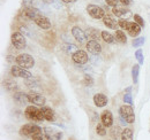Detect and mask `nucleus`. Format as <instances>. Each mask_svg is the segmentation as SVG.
Returning <instances> with one entry per match:
<instances>
[{
	"label": "nucleus",
	"instance_id": "nucleus-25",
	"mask_svg": "<svg viewBox=\"0 0 150 140\" xmlns=\"http://www.w3.org/2000/svg\"><path fill=\"white\" fill-rule=\"evenodd\" d=\"M4 86L5 88L7 90V91H9V92H19L18 90H19V86H18V84L14 82V80H12V79H6L5 82H4Z\"/></svg>",
	"mask_w": 150,
	"mask_h": 140
},
{
	"label": "nucleus",
	"instance_id": "nucleus-27",
	"mask_svg": "<svg viewBox=\"0 0 150 140\" xmlns=\"http://www.w3.org/2000/svg\"><path fill=\"white\" fill-rule=\"evenodd\" d=\"M114 37H115V40L121 43V44H126L127 43V37H126V34L121 30H115L114 32Z\"/></svg>",
	"mask_w": 150,
	"mask_h": 140
},
{
	"label": "nucleus",
	"instance_id": "nucleus-23",
	"mask_svg": "<svg viewBox=\"0 0 150 140\" xmlns=\"http://www.w3.org/2000/svg\"><path fill=\"white\" fill-rule=\"evenodd\" d=\"M60 50L62 52H65L66 54H71V55H73L74 53H76L79 51L77 46L74 45V44H71V43H64V44H61Z\"/></svg>",
	"mask_w": 150,
	"mask_h": 140
},
{
	"label": "nucleus",
	"instance_id": "nucleus-42",
	"mask_svg": "<svg viewBox=\"0 0 150 140\" xmlns=\"http://www.w3.org/2000/svg\"><path fill=\"white\" fill-rule=\"evenodd\" d=\"M6 61H7L8 63H12V62H16V57H14V56H11V55H7V56H6Z\"/></svg>",
	"mask_w": 150,
	"mask_h": 140
},
{
	"label": "nucleus",
	"instance_id": "nucleus-6",
	"mask_svg": "<svg viewBox=\"0 0 150 140\" xmlns=\"http://www.w3.org/2000/svg\"><path fill=\"white\" fill-rule=\"evenodd\" d=\"M11 74H12L13 77H19V78H24V79H29V78H33L34 77L33 74L29 70L20 67L19 64L13 66L11 68Z\"/></svg>",
	"mask_w": 150,
	"mask_h": 140
},
{
	"label": "nucleus",
	"instance_id": "nucleus-32",
	"mask_svg": "<svg viewBox=\"0 0 150 140\" xmlns=\"http://www.w3.org/2000/svg\"><path fill=\"white\" fill-rule=\"evenodd\" d=\"M24 84L28 88H38V82L36 80V78H29V79H25L24 80Z\"/></svg>",
	"mask_w": 150,
	"mask_h": 140
},
{
	"label": "nucleus",
	"instance_id": "nucleus-10",
	"mask_svg": "<svg viewBox=\"0 0 150 140\" xmlns=\"http://www.w3.org/2000/svg\"><path fill=\"white\" fill-rule=\"evenodd\" d=\"M71 32H72L73 37L75 38V40H76V41H79L80 44H87V43H88V41H87V40H88V37H87L86 31H83L80 27L74 25V27L72 28Z\"/></svg>",
	"mask_w": 150,
	"mask_h": 140
},
{
	"label": "nucleus",
	"instance_id": "nucleus-33",
	"mask_svg": "<svg viewBox=\"0 0 150 140\" xmlns=\"http://www.w3.org/2000/svg\"><path fill=\"white\" fill-rule=\"evenodd\" d=\"M146 43V37H137V38H135L134 40H133V43H132V45H133V47H141L143 44Z\"/></svg>",
	"mask_w": 150,
	"mask_h": 140
},
{
	"label": "nucleus",
	"instance_id": "nucleus-31",
	"mask_svg": "<svg viewBox=\"0 0 150 140\" xmlns=\"http://www.w3.org/2000/svg\"><path fill=\"white\" fill-rule=\"evenodd\" d=\"M96 133L100 137H104L106 134V126L103 123H98L96 125Z\"/></svg>",
	"mask_w": 150,
	"mask_h": 140
},
{
	"label": "nucleus",
	"instance_id": "nucleus-14",
	"mask_svg": "<svg viewBox=\"0 0 150 140\" xmlns=\"http://www.w3.org/2000/svg\"><path fill=\"white\" fill-rule=\"evenodd\" d=\"M112 13L119 18H124V20H127L128 18L132 16V12L129 9H126L125 7H114L112 9Z\"/></svg>",
	"mask_w": 150,
	"mask_h": 140
},
{
	"label": "nucleus",
	"instance_id": "nucleus-7",
	"mask_svg": "<svg viewBox=\"0 0 150 140\" xmlns=\"http://www.w3.org/2000/svg\"><path fill=\"white\" fill-rule=\"evenodd\" d=\"M21 15L24 18V20H31V21H36L38 18H40L43 14L42 12L38 9L37 7H28V8H24V10L21 13Z\"/></svg>",
	"mask_w": 150,
	"mask_h": 140
},
{
	"label": "nucleus",
	"instance_id": "nucleus-20",
	"mask_svg": "<svg viewBox=\"0 0 150 140\" xmlns=\"http://www.w3.org/2000/svg\"><path fill=\"white\" fill-rule=\"evenodd\" d=\"M40 109H42V113H43L44 118H45L46 121H49V122H54V120H56V114H54V111L52 110V108L44 106V107H42Z\"/></svg>",
	"mask_w": 150,
	"mask_h": 140
},
{
	"label": "nucleus",
	"instance_id": "nucleus-38",
	"mask_svg": "<svg viewBox=\"0 0 150 140\" xmlns=\"http://www.w3.org/2000/svg\"><path fill=\"white\" fill-rule=\"evenodd\" d=\"M20 32L24 36V37H33L30 30H29L27 27H21V28H20Z\"/></svg>",
	"mask_w": 150,
	"mask_h": 140
},
{
	"label": "nucleus",
	"instance_id": "nucleus-29",
	"mask_svg": "<svg viewBox=\"0 0 150 140\" xmlns=\"http://www.w3.org/2000/svg\"><path fill=\"white\" fill-rule=\"evenodd\" d=\"M121 140H133V130L129 127H125L122 130Z\"/></svg>",
	"mask_w": 150,
	"mask_h": 140
},
{
	"label": "nucleus",
	"instance_id": "nucleus-12",
	"mask_svg": "<svg viewBox=\"0 0 150 140\" xmlns=\"http://www.w3.org/2000/svg\"><path fill=\"white\" fill-rule=\"evenodd\" d=\"M44 134L46 136L47 140H61L64 136L61 131H58L52 127H44Z\"/></svg>",
	"mask_w": 150,
	"mask_h": 140
},
{
	"label": "nucleus",
	"instance_id": "nucleus-1",
	"mask_svg": "<svg viewBox=\"0 0 150 140\" xmlns=\"http://www.w3.org/2000/svg\"><path fill=\"white\" fill-rule=\"evenodd\" d=\"M24 115L28 120L30 121H34V122H43L45 118H44V115L42 113V109L37 108L36 106H27L25 107V111H24Z\"/></svg>",
	"mask_w": 150,
	"mask_h": 140
},
{
	"label": "nucleus",
	"instance_id": "nucleus-26",
	"mask_svg": "<svg viewBox=\"0 0 150 140\" xmlns=\"http://www.w3.org/2000/svg\"><path fill=\"white\" fill-rule=\"evenodd\" d=\"M140 64H134L132 68V79L134 84H137L139 82V75H140Z\"/></svg>",
	"mask_w": 150,
	"mask_h": 140
},
{
	"label": "nucleus",
	"instance_id": "nucleus-37",
	"mask_svg": "<svg viewBox=\"0 0 150 140\" xmlns=\"http://www.w3.org/2000/svg\"><path fill=\"white\" fill-rule=\"evenodd\" d=\"M118 24H119V27H120L121 29L126 30V29H127V27H128V24H129V21H128V20H124V18H120V20L118 21Z\"/></svg>",
	"mask_w": 150,
	"mask_h": 140
},
{
	"label": "nucleus",
	"instance_id": "nucleus-28",
	"mask_svg": "<svg viewBox=\"0 0 150 140\" xmlns=\"http://www.w3.org/2000/svg\"><path fill=\"white\" fill-rule=\"evenodd\" d=\"M102 39L108 44H113L115 41V37L109 31H102Z\"/></svg>",
	"mask_w": 150,
	"mask_h": 140
},
{
	"label": "nucleus",
	"instance_id": "nucleus-15",
	"mask_svg": "<svg viewBox=\"0 0 150 140\" xmlns=\"http://www.w3.org/2000/svg\"><path fill=\"white\" fill-rule=\"evenodd\" d=\"M103 23H104V25L108 28V29H112V30H119L118 29V27H119V24H118V22L114 20L112 15H110V14H106L104 18H103Z\"/></svg>",
	"mask_w": 150,
	"mask_h": 140
},
{
	"label": "nucleus",
	"instance_id": "nucleus-36",
	"mask_svg": "<svg viewBox=\"0 0 150 140\" xmlns=\"http://www.w3.org/2000/svg\"><path fill=\"white\" fill-rule=\"evenodd\" d=\"M134 21H135V23L139 24L141 28H144V20L141 18L139 14H135V15H134Z\"/></svg>",
	"mask_w": 150,
	"mask_h": 140
},
{
	"label": "nucleus",
	"instance_id": "nucleus-41",
	"mask_svg": "<svg viewBox=\"0 0 150 140\" xmlns=\"http://www.w3.org/2000/svg\"><path fill=\"white\" fill-rule=\"evenodd\" d=\"M34 2H35V0H22V5H23L25 8H28V7H33Z\"/></svg>",
	"mask_w": 150,
	"mask_h": 140
},
{
	"label": "nucleus",
	"instance_id": "nucleus-22",
	"mask_svg": "<svg viewBox=\"0 0 150 140\" xmlns=\"http://www.w3.org/2000/svg\"><path fill=\"white\" fill-rule=\"evenodd\" d=\"M35 23L37 24L40 29H43V30H49V29L51 28V22H50V20L46 18V16H44V15H42L40 18H38L37 20L35 21Z\"/></svg>",
	"mask_w": 150,
	"mask_h": 140
},
{
	"label": "nucleus",
	"instance_id": "nucleus-34",
	"mask_svg": "<svg viewBox=\"0 0 150 140\" xmlns=\"http://www.w3.org/2000/svg\"><path fill=\"white\" fill-rule=\"evenodd\" d=\"M135 59L137 60V62H139L140 66H142V64L144 63V57H143L142 50H137V51L135 52Z\"/></svg>",
	"mask_w": 150,
	"mask_h": 140
},
{
	"label": "nucleus",
	"instance_id": "nucleus-40",
	"mask_svg": "<svg viewBox=\"0 0 150 140\" xmlns=\"http://www.w3.org/2000/svg\"><path fill=\"white\" fill-rule=\"evenodd\" d=\"M31 139L33 140H47V138H46L45 134H43V133H38V134H35L34 137H31Z\"/></svg>",
	"mask_w": 150,
	"mask_h": 140
},
{
	"label": "nucleus",
	"instance_id": "nucleus-18",
	"mask_svg": "<svg viewBox=\"0 0 150 140\" xmlns=\"http://www.w3.org/2000/svg\"><path fill=\"white\" fill-rule=\"evenodd\" d=\"M126 31H128L129 36L137 38V36L141 34V27H140L139 24H136L135 22H129V24H128Z\"/></svg>",
	"mask_w": 150,
	"mask_h": 140
},
{
	"label": "nucleus",
	"instance_id": "nucleus-2",
	"mask_svg": "<svg viewBox=\"0 0 150 140\" xmlns=\"http://www.w3.org/2000/svg\"><path fill=\"white\" fill-rule=\"evenodd\" d=\"M38 133H43V129L36 124H24L20 129V134L23 137H34Z\"/></svg>",
	"mask_w": 150,
	"mask_h": 140
},
{
	"label": "nucleus",
	"instance_id": "nucleus-3",
	"mask_svg": "<svg viewBox=\"0 0 150 140\" xmlns=\"http://www.w3.org/2000/svg\"><path fill=\"white\" fill-rule=\"evenodd\" d=\"M16 63L20 67L24 68V69H30L35 66V59L34 56H31L30 54L27 53H22L16 56Z\"/></svg>",
	"mask_w": 150,
	"mask_h": 140
},
{
	"label": "nucleus",
	"instance_id": "nucleus-8",
	"mask_svg": "<svg viewBox=\"0 0 150 140\" xmlns=\"http://www.w3.org/2000/svg\"><path fill=\"white\" fill-rule=\"evenodd\" d=\"M87 12H88V14L93 18H95V20L104 18V16L106 15L105 10H104L102 7H99V6H97V5H91V4L87 6Z\"/></svg>",
	"mask_w": 150,
	"mask_h": 140
},
{
	"label": "nucleus",
	"instance_id": "nucleus-44",
	"mask_svg": "<svg viewBox=\"0 0 150 140\" xmlns=\"http://www.w3.org/2000/svg\"><path fill=\"white\" fill-rule=\"evenodd\" d=\"M119 120H120V124H121V125H124V126H126V125L128 124V123L126 122V121H125L122 117H120V116H119Z\"/></svg>",
	"mask_w": 150,
	"mask_h": 140
},
{
	"label": "nucleus",
	"instance_id": "nucleus-5",
	"mask_svg": "<svg viewBox=\"0 0 150 140\" xmlns=\"http://www.w3.org/2000/svg\"><path fill=\"white\" fill-rule=\"evenodd\" d=\"M11 41H12V45L16 48V50H24L27 47V40H25V37L22 35L19 31H15L12 34L11 37Z\"/></svg>",
	"mask_w": 150,
	"mask_h": 140
},
{
	"label": "nucleus",
	"instance_id": "nucleus-24",
	"mask_svg": "<svg viewBox=\"0 0 150 140\" xmlns=\"http://www.w3.org/2000/svg\"><path fill=\"white\" fill-rule=\"evenodd\" d=\"M109 134H110L111 139L118 140L119 138H121V134H122V130L120 129V126H118V125H113V126H111V127H110Z\"/></svg>",
	"mask_w": 150,
	"mask_h": 140
},
{
	"label": "nucleus",
	"instance_id": "nucleus-45",
	"mask_svg": "<svg viewBox=\"0 0 150 140\" xmlns=\"http://www.w3.org/2000/svg\"><path fill=\"white\" fill-rule=\"evenodd\" d=\"M43 2H45V4H52L53 2V0H42Z\"/></svg>",
	"mask_w": 150,
	"mask_h": 140
},
{
	"label": "nucleus",
	"instance_id": "nucleus-30",
	"mask_svg": "<svg viewBox=\"0 0 150 140\" xmlns=\"http://www.w3.org/2000/svg\"><path fill=\"white\" fill-rule=\"evenodd\" d=\"M82 84L84 85V86H89V88H91L93 85L95 84V80L94 78L90 76V75H88V74H86L84 75V77H83V80H82Z\"/></svg>",
	"mask_w": 150,
	"mask_h": 140
},
{
	"label": "nucleus",
	"instance_id": "nucleus-43",
	"mask_svg": "<svg viewBox=\"0 0 150 140\" xmlns=\"http://www.w3.org/2000/svg\"><path fill=\"white\" fill-rule=\"evenodd\" d=\"M119 1H120V4L122 6H129L132 2H133V0H119Z\"/></svg>",
	"mask_w": 150,
	"mask_h": 140
},
{
	"label": "nucleus",
	"instance_id": "nucleus-47",
	"mask_svg": "<svg viewBox=\"0 0 150 140\" xmlns=\"http://www.w3.org/2000/svg\"><path fill=\"white\" fill-rule=\"evenodd\" d=\"M126 93H132V88H128L126 90Z\"/></svg>",
	"mask_w": 150,
	"mask_h": 140
},
{
	"label": "nucleus",
	"instance_id": "nucleus-13",
	"mask_svg": "<svg viewBox=\"0 0 150 140\" xmlns=\"http://www.w3.org/2000/svg\"><path fill=\"white\" fill-rule=\"evenodd\" d=\"M86 48L89 53H91L93 55H98L102 52V46L97 40H89L86 44Z\"/></svg>",
	"mask_w": 150,
	"mask_h": 140
},
{
	"label": "nucleus",
	"instance_id": "nucleus-21",
	"mask_svg": "<svg viewBox=\"0 0 150 140\" xmlns=\"http://www.w3.org/2000/svg\"><path fill=\"white\" fill-rule=\"evenodd\" d=\"M108 97L103 93H96L94 95V104L97 107H104L108 105Z\"/></svg>",
	"mask_w": 150,
	"mask_h": 140
},
{
	"label": "nucleus",
	"instance_id": "nucleus-35",
	"mask_svg": "<svg viewBox=\"0 0 150 140\" xmlns=\"http://www.w3.org/2000/svg\"><path fill=\"white\" fill-rule=\"evenodd\" d=\"M124 101L126 105L133 106V95L132 93H125L124 94Z\"/></svg>",
	"mask_w": 150,
	"mask_h": 140
},
{
	"label": "nucleus",
	"instance_id": "nucleus-11",
	"mask_svg": "<svg viewBox=\"0 0 150 140\" xmlns=\"http://www.w3.org/2000/svg\"><path fill=\"white\" fill-rule=\"evenodd\" d=\"M72 60H73V62H74L75 64L83 66V64L88 63L89 56H88L87 52H84V51H82V50H79L77 52L74 53V54L72 55Z\"/></svg>",
	"mask_w": 150,
	"mask_h": 140
},
{
	"label": "nucleus",
	"instance_id": "nucleus-16",
	"mask_svg": "<svg viewBox=\"0 0 150 140\" xmlns=\"http://www.w3.org/2000/svg\"><path fill=\"white\" fill-rule=\"evenodd\" d=\"M13 99L14 101L21 106H27V104L29 102V98H28V94L23 93V92H15L13 93Z\"/></svg>",
	"mask_w": 150,
	"mask_h": 140
},
{
	"label": "nucleus",
	"instance_id": "nucleus-39",
	"mask_svg": "<svg viewBox=\"0 0 150 140\" xmlns=\"http://www.w3.org/2000/svg\"><path fill=\"white\" fill-rule=\"evenodd\" d=\"M105 2H106L108 6H111L113 8H114V7H118L119 5H121L119 0H105Z\"/></svg>",
	"mask_w": 150,
	"mask_h": 140
},
{
	"label": "nucleus",
	"instance_id": "nucleus-46",
	"mask_svg": "<svg viewBox=\"0 0 150 140\" xmlns=\"http://www.w3.org/2000/svg\"><path fill=\"white\" fill-rule=\"evenodd\" d=\"M61 1H64V2H66V4H71V2H74L75 0H61Z\"/></svg>",
	"mask_w": 150,
	"mask_h": 140
},
{
	"label": "nucleus",
	"instance_id": "nucleus-17",
	"mask_svg": "<svg viewBox=\"0 0 150 140\" xmlns=\"http://www.w3.org/2000/svg\"><path fill=\"white\" fill-rule=\"evenodd\" d=\"M100 121L102 123L106 126V127H111L113 126V115L110 110H104L100 115Z\"/></svg>",
	"mask_w": 150,
	"mask_h": 140
},
{
	"label": "nucleus",
	"instance_id": "nucleus-9",
	"mask_svg": "<svg viewBox=\"0 0 150 140\" xmlns=\"http://www.w3.org/2000/svg\"><path fill=\"white\" fill-rule=\"evenodd\" d=\"M28 98H29V102L30 104L37 106V107H44L45 102H46L45 97L43 94L38 93V92H30L28 94Z\"/></svg>",
	"mask_w": 150,
	"mask_h": 140
},
{
	"label": "nucleus",
	"instance_id": "nucleus-19",
	"mask_svg": "<svg viewBox=\"0 0 150 140\" xmlns=\"http://www.w3.org/2000/svg\"><path fill=\"white\" fill-rule=\"evenodd\" d=\"M86 34H87V37L90 39V40H99L102 38V32L100 30L96 29V28H88L86 30Z\"/></svg>",
	"mask_w": 150,
	"mask_h": 140
},
{
	"label": "nucleus",
	"instance_id": "nucleus-4",
	"mask_svg": "<svg viewBox=\"0 0 150 140\" xmlns=\"http://www.w3.org/2000/svg\"><path fill=\"white\" fill-rule=\"evenodd\" d=\"M119 116L122 117L128 124H133L135 122V114L133 107L129 105H124L119 108Z\"/></svg>",
	"mask_w": 150,
	"mask_h": 140
}]
</instances>
